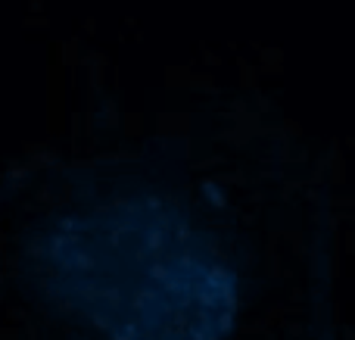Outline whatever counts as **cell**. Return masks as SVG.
<instances>
[{
	"mask_svg": "<svg viewBox=\"0 0 355 340\" xmlns=\"http://www.w3.org/2000/svg\"><path fill=\"white\" fill-rule=\"evenodd\" d=\"M35 281L97 340H225L234 275L202 228L153 197L69 212L37 235Z\"/></svg>",
	"mask_w": 355,
	"mask_h": 340,
	"instance_id": "6da1fadb",
	"label": "cell"
}]
</instances>
